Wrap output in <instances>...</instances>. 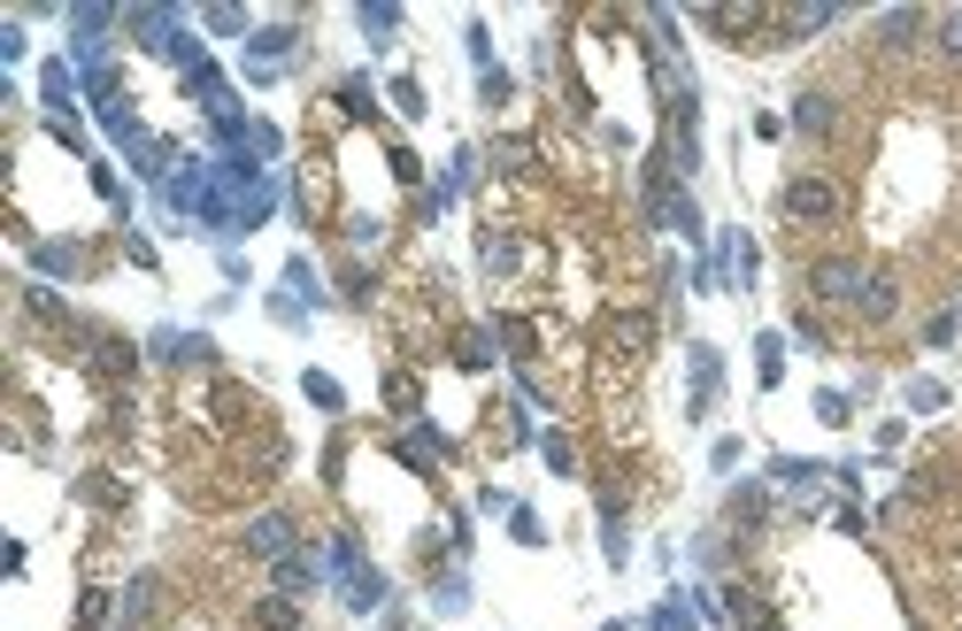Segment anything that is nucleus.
I'll return each mask as SVG.
<instances>
[{
    "label": "nucleus",
    "instance_id": "11",
    "mask_svg": "<svg viewBox=\"0 0 962 631\" xmlns=\"http://www.w3.org/2000/svg\"><path fill=\"white\" fill-rule=\"evenodd\" d=\"M940 54H948V62H962V8H948V15H940Z\"/></svg>",
    "mask_w": 962,
    "mask_h": 631
},
{
    "label": "nucleus",
    "instance_id": "1",
    "mask_svg": "<svg viewBox=\"0 0 962 631\" xmlns=\"http://www.w3.org/2000/svg\"><path fill=\"white\" fill-rule=\"evenodd\" d=\"M778 208H786L794 224H831V216H839V185H831V177H794Z\"/></svg>",
    "mask_w": 962,
    "mask_h": 631
},
{
    "label": "nucleus",
    "instance_id": "7",
    "mask_svg": "<svg viewBox=\"0 0 962 631\" xmlns=\"http://www.w3.org/2000/svg\"><path fill=\"white\" fill-rule=\"evenodd\" d=\"M247 547H255V555H278V562H286V555H293V524H286V516H262V524L247 531Z\"/></svg>",
    "mask_w": 962,
    "mask_h": 631
},
{
    "label": "nucleus",
    "instance_id": "3",
    "mask_svg": "<svg viewBox=\"0 0 962 631\" xmlns=\"http://www.w3.org/2000/svg\"><path fill=\"white\" fill-rule=\"evenodd\" d=\"M855 309L870 316V323H886V316L901 309V278H893V270H870V278H862V293H855Z\"/></svg>",
    "mask_w": 962,
    "mask_h": 631
},
{
    "label": "nucleus",
    "instance_id": "10",
    "mask_svg": "<svg viewBox=\"0 0 962 631\" xmlns=\"http://www.w3.org/2000/svg\"><path fill=\"white\" fill-rule=\"evenodd\" d=\"M93 362H101L108 377H124V370H132V346H124V339H101V346H93Z\"/></svg>",
    "mask_w": 962,
    "mask_h": 631
},
{
    "label": "nucleus",
    "instance_id": "8",
    "mask_svg": "<svg viewBox=\"0 0 962 631\" xmlns=\"http://www.w3.org/2000/svg\"><path fill=\"white\" fill-rule=\"evenodd\" d=\"M31 262H39V270H46V278H77V270H85V247H70V239H62V247H54V239H46V247H39V255H31Z\"/></svg>",
    "mask_w": 962,
    "mask_h": 631
},
{
    "label": "nucleus",
    "instance_id": "14",
    "mask_svg": "<svg viewBox=\"0 0 962 631\" xmlns=\"http://www.w3.org/2000/svg\"><path fill=\"white\" fill-rule=\"evenodd\" d=\"M662 631H685V609H662Z\"/></svg>",
    "mask_w": 962,
    "mask_h": 631
},
{
    "label": "nucleus",
    "instance_id": "13",
    "mask_svg": "<svg viewBox=\"0 0 962 631\" xmlns=\"http://www.w3.org/2000/svg\"><path fill=\"white\" fill-rule=\"evenodd\" d=\"M208 31H224V39L247 31V8H208Z\"/></svg>",
    "mask_w": 962,
    "mask_h": 631
},
{
    "label": "nucleus",
    "instance_id": "2",
    "mask_svg": "<svg viewBox=\"0 0 962 631\" xmlns=\"http://www.w3.org/2000/svg\"><path fill=\"white\" fill-rule=\"evenodd\" d=\"M862 278H870V270H862L855 255H824V262L808 270V293H816V301H855Z\"/></svg>",
    "mask_w": 962,
    "mask_h": 631
},
{
    "label": "nucleus",
    "instance_id": "5",
    "mask_svg": "<svg viewBox=\"0 0 962 631\" xmlns=\"http://www.w3.org/2000/svg\"><path fill=\"white\" fill-rule=\"evenodd\" d=\"M917 39H924V8H886L878 46H917Z\"/></svg>",
    "mask_w": 962,
    "mask_h": 631
},
{
    "label": "nucleus",
    "instance_id": "6",
    "mask_svg": "<svg viewBox=\"0 0 962 631\" xmlns=\"http://www.w3.org/2000/svg\"><path fill=\"white\" fill-rule=\"evenodd\" d=\"M169 15H177V8H132V31H139V46H169V54H177V31H169Z\"/></svg>",
    "mask_w": 962,
    "mask_h": 631
},
{
    "label": "nucleus",
    "instance_id": "12",
    "mask_svg": "<svg viewBox=\"0 0 962 631\" xmlns=\"http://www.w3.org/2000/svg\"><path fill=\"white\" fill-rule=\"evenodd\" d=\"M255 624H270V631H293V601H262V609H255Z\"/></svg>",
    "mask_w": 962,
    "mask_h": 631
},
{
    "label": "nucleus",
    "instance_id": "9",
    "mask_svg": "<svg viewBox=\"0 0 962 631\" xmlns=\"http://www.w3.org/2000/svg\"><path fill=\"white\" fill-rule=\"evenodd\" d=\"M278 586H286V593L317 586V562H309V555H286V562H278Z\"/></svg>",
    "mask_w": 962,
    "mask_h": 631
},
{
    "label": "nucleus",
    "instance_id": "4",
    "mask_svg": "<svg viewBox=\"0 0 962 631\" xmlns=\"http://www.w3.org/2000/svg\"><path fill=\"white\" fill-rule=\"evenodd\" d=\"M831 124H839V101L831 93H801L794 101V132L801 139H831Z\"/></svg>",
    "mask_w": 962,
    "mask_h": 631
}]
</instances>
